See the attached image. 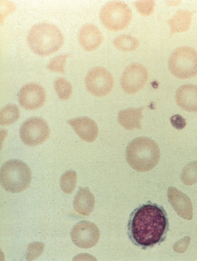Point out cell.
Here are the masks:
<instances>
[{"mask_svg": "<svg viewBox=\"0 0 197 261\" xmlns=\"http://www.w3.org/2000/svg\"><path fill=\"white\" fill-rule=\"evenodd\" d=\"M169 222L162 206L148 202L135 209L129 218L128 235L131 242L147 250L164 242Z\"/></svg>", "mask_w": 197, "mask_h": 261, "instance_id": "cell-1", "label": "cell"}, {"mask_svg": "<svg viewBox=\"0 0 197 261\" xmlns=\"http://www.w3.org/2000/svg\"><path fill=\"white\" fill-rule=\"evenodd\" d=\"M159 159V147L151 138L139 137L132 140L128 145L127 162L136 171H150L157 166Z\"/></svg>", "mask_w": 197, "mask_h": 261, "instance_id": "cell-2", "label": "cell"}, {"mask_svg": "<svg viewBox=\"0 0 197 261\" xmlns=\"http://www.w3.org/2000/svg\"><path fill=\"white\" fill-rule=\"evenodd\" d=\"M28 43L35 54L47 56L56 53L64 43V36L58 27L51 23H40L30 30Z\"/></svg>", "mask_w": 197, "mask_h": 261, "instance_id": "cell-3", "label": "cell"}, {"mask_svg": "<svg viewBox=\"0 0 197 261\" xmlns=\"http://www.w3.org/2000/svg\"><path fill=\"white\" fill-rule=\"evenodd\" d=\"M1 185L5 191L18 193L30 186L32 172L29 166L19 160H11L1 168Z\"/></svg>", "mask_w": 197, "mask_h": 261, "instance_id": "cell-4", "label": "cell"}, {"mask_svg": "<svg viewBox=\"0 0 197 261\" xmlns=\"http://www.w3.org/2000/svg\"><path fill=\"white\" fill-rule=\"evenodd\" d=\"M168 69L175 77L187 79L197 74V51L190 47H181L172 53Z\"/></svg>", "mask_w": 197, "mask_h": 261, "instance_id": "cell-5", "label": "cell"}, {"mask_svg": "<svg viewBox=\"0 0 197 261\" xmlns=\"http://www.w3.org/2000/svg\"><path fill=\"white\" fill-rule=\"evenodd\" d=\"M100 19L108 30L120 31L130 24L132 20V11L123 2H111L101 9Z\"/></svg>", "mask_w": 197, "mask_h": 261, "instance_id": "cell-6", "label": "cell"}, {"mask_svg": "<svg viewBox=\"0 0 197 261\" xmlns=\"http://www.w3.org/2000/svg\"><path fill=\"white\" fill-rule=\"evenodd\" d=\"M51 129L43 119L33 118L21 126L19 136L24 144L28 146H37L48 139Z\"/></svg>", "mask_w": 197, "mask_h": 261, "instance_id": "cell-7", "label": "cell"}, {"mask_svg": "<svg viewBox=\"0 0 197 261\" xmlns=\"http://www.w3.org/2000/svg\"><path fill=\"white\" fill-rule=\"evenodd\" d=\"M114 80L111 72L104 67H95L87 74V90L96 97H104L111 92Z\"/></svg>", "mask_w": 197, "mask_h": 261, "instance_id": "cell-8", "label": "cell"}, {"mask_svg": "<svg viewBox=\"0 0 197 261\" xmlns=\"http://www.w3.org/2000/svg\"><path fill=\"white\" fill-rule=\"evenodd\" d=\"M148 77V71L143 65L133 63L124 70L120 85L126 93L134 95L144 88Z\"/></svg>", "mask_w": 197, "mask_h": 261, "instance_id": "cell-9", "label": "cell"}, {"mask_svg": "<svg viewBox=\"0 0 197 261\" xmlns=\"http://www.w3.org/2000/svg\"><path fill=\"white\" fill-rule=\"evenodd\" d=\"M100 236V230L96 225L86 221L79 222L71 231V239L74 244L85 249L95 246Z\"/></svg>", "mask_w": 197, "mask_h": 261, "instance_id": "cell-10", "label": "cell"}, {"mask_svg": "<svg viewBox=\"0 0 197 261\" xmlns=\"http://www.w3.org/2000/svg\"><path fill=\"white\" fill-rule=\"evenodd\" d=\"M46 99L45 91L36 83L24 85L18 93L19 104L28 111H35L43 106Z\"/></svg>", "mask_w": 197, "mask_h": 261, "instance_id": "cell-11", "label": "cell"}, {"mask_svg": "<svg viewBox=\"0 0 197 261\" xmlns=\"http://www.w3.org/2000/svg\"><path fill=\"white\" fill-rule=\"evenodd\" d=\"M81 139L88 143H93L98 136V127L92 119L81 117L67 121Z\"/></svg>", "mask_w": 197, "mask_h": 261, "instance_id": "cell-12", "label": "cell"}, {"mask_svg": "<svg viewBox=\"0 0 197 261\" xmlns=\"http://www.w3.org/2000/svg\"><path fill=\"white\" fill-rule=\"evenodd\" d=\"M168 202L179 216L184 219H192V204L187 195L178 191L177 188H170L168 191Z\"/></svg>", "mask_w": 197, "mask_h": 261, "instance_id": "cell-13", "label": "cell"}, {"mask_svg": "<svg viewBox=\"0 0 197 261\" xmlns=\"http://www.w3.org/2000/svg\"><path fill=\"white\" fill-rule=\"evenodd\" d=\"M79 42L81 47L86 51H94L97 49L104 40L102 33L97 26L86 24L80 30Z\"/></svg>", "mask_w": 197, "mask_h": 261, "instance_id": "cell-14", "label": "cell"}, {"mask_svg": "<svg viewBox=\"0 0 197 261\" xmlns=\"http://www.w3.org/2000/svg\"><path fill=\"white\" fill-rule=\"evenodd\" d=\"M177 104L184 111L197 112V86L185 85L180 87L176 94Z\"/></svg>", "mask_w": 197, "mask_h": 261, "instance_id": "cell-15", "label": "cell"}, {"mask_svg": "<svg viewBox=\"0 0 197 261\" xmlns=\"http://www.w3.org/2000/svg\"><path fill=\"white\" fill-rule=\"evenodd\" d=\"M73 205L75 210L83 216L91 214L95 205V198L88 188H81L75 197Z\"/></svg>", "mask_w": 197, "mask_h": 261, "instance_id": "cell-16", "label": "cell"}, {"mask_svg": "<svg viewBox=\"0 0 197 261\" xmlns=\"http://www.w3.org/2000/svg\"><path fill=\"white\" fill-rule=\"evenodd\" d=\"M144 108H129L124 110L118 113V122L124 128L132 130L134 129H141V120L143 118L142 112Z\"/></svg>", "mask_w": 197, "mask_h": 261, "instance_id": "cell-17", "label": "cell"}, {"mask_svg": "<svg viewBox=\"0 0 197 261\" xmlns=\"http://www.w3.org/2000/svg\"><path fill=\"white\" fill-rule=\"evenodd\" d=\"M192 19V13L188 10H179L173 18L168 20V25L171 28V35L184 33L189 30Z\"/></svg>", "mask_w": 197, "mask_h": 261, "instance_id": "cell-18", "label": "cell"}, {"mask_svg": "<svg viewBox=\"0 0 197 261\" xmlns=\"http://www.w3.org/2000/svg\"><path fill=\"white\" fill-rule=\"evenodd\" d=\"M19 115H20V112L16 105H8L2 109L0 123L3 126L12 125L17 121Z\"/></svg>", "mask_w": 197, "mask_h": 261, "instance_id": "cell-19", "label": "cell"}, {"mask_svg": "<svg viewBox=\"0 0 197 261\" xmlns=\"http://www.w3.org/2000/svg\"><path fill=\"white\" fill-rule=\"evenodd\" d=\"M113 44L117 49L123 51H134L140 45V42L130 35H120L113 41Z\"/></svg>", "mask_w": 197, "mask_h": 261, "instance_id": "cell-20", "label": "cell"}, {"mask_svg": "<svg viewBox=\"0 0 197 261\" xmlns=\"http://www.w3.org/2000/svg\"><path fill=\"white\" fill-rule=\"evenodd\" d=\"M77 185V174L73 170H68L62 175L60 187L64 193L70 194L75 191Z\"/></svg>", "mask_w": 197, "mask_h": 261, "instance_id": "cell-21", "label": "cell"}, {"mask_svg": "<svg viewBox=\"0 0 197 261\" xmlns=\"http://www.w3.org/2000/svg\"><path fill=\"white\" fill-rule=\"evenodd\" d=\"M184 184L191 186L197 182V161L190 163L183 170L181 175Z\"/></svg>", "mask_w": 197, "mask_h": 261, "instance_id": "cell-22", "label": "cell"}, {"mask_svg": "<svg viewBox=\"0 0 197 261\" xmlns=\"http://www.w3.org/2000/svg\"><path fill=\"white\" fill-rule=\"evenodd\" d=\"M55 90L61 99L70 98L72 94V85L65 78H58L54 83Z\"/></svg>", "mask_w": 197, "mask_h": 261, "instance_id": "cell-23", "label": "cell"}, {"mask_svg": "<svg viewBox=\"0 0 197 261\" xmlns=\"http://www.w3.org/2000/svg\"><path fill=\"white\" fill-rule=\"evenodd\" d=\"M68 56L69 55L67 54H63L52 58L47 65V68L52 72L65 73V63H66V59Z\"/></svg>", "mask_w": 197, "mask_h": 261, "instance_id": "cell-24", "label": "cell"}, {"mask_svg": "<svg viewBox=\"0 0 197 261\" xmlns=\"http://www.w3.org/2000/svg\"><path fill=\"white\" fill-rule=\"evenodd\" d=\"M45 245L41 242H35L30 244L27 253V260H33L40 256L43 252Z\"/></svg>", "mask_w": 197, "mask_h": 261, "instance_id": "cell-25", "label": "cell"}, {"mask_svg": "<svg viewBox=\"0 0 197 261\" xmlns=\"http://www.w3.org/2000/svg\"><path fill=\"white\" fill-rule=\"evenodd\" d=\"M135 6L139 13L144 16L150 15L154 12L155 2L154 1H136Z\"/></svg>", "mask_w": 197, "mask_h": 261, "instance_id": "cell-26", "label": "cell"}, {"mask_svg": "<svg viewBox=\"0 0 197 261\" xmlns=\"http://www.w3.org/2000/svg\"><path fill=\"white\" fill-rule=\"evenodd\" d=\"M170 120H171L172 126L177 129H182L186 127V122L185 119L183 118L181 115H173Z\"/></svg>", "mask_w": 197, "mask_h": 261, "instance_id": "cell-27", "label": "cell"}]
</instances>
